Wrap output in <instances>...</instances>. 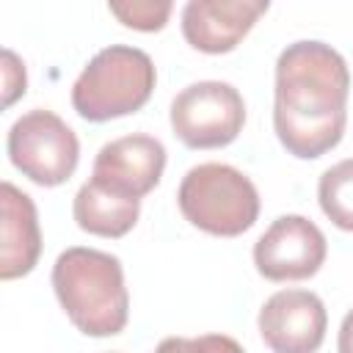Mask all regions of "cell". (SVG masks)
I'll return each mask as SVG.
<instances>
[{"label": "cell", "instance_id": "obj_1", "mask_svg": "<svg viewBox=\"0 0 353 353\" xmlns=\"http://www.w3.org/2000/svg\"><path fill=\"white\" fill-rule=\"evenodd\" d=\"M350 72L345 58L323 41H295L276 61L273 127L281 146L314 160L342 141L347 121Z\"/></svg>", "mask_w": 353, "mask_h": 353}, {"label": "cell", "instance_id": "obj_2", "mask_svg": "<svg viewBox=\"0 0 353 353\" xmlns=\"http://www.w3.org/2000/svg\"><path fill=\"white\" fill-rule=\"evenodd\" d=\"M52 290L85 336H116L130 317V295L119 256L97 248L72 245L52 265Z\"/></svg>", "mask_w": 353, "mask_h": 353}, {"label": "cell", "instance_id": "obj_3", "mask_svg": "<svg viewBox=\"0 0 353 353\" xmlns=\"http://www.w3.org/2000/svg\"><path fill=\"white\" fill-rule=\"evenodd\" d=\"M152 58L127 44L99 50L72 85V105L88 121H110L141 110L154 91Z\"/></svg>", "mask_w": 353, "mask_h": 353}, {"label": "cell", "instance_id": "obj_4", "mask_svg": "<svg viewBox=\"0 0 353 353\" xmlns=\"http://www.w3.org/2000/svg\"><path fill=\"white\" fill-rule=\"evenodd\" d=\"M176 201L185 221L215 237H237L248 232L259 215L254 182L226 163H201L190 168L182 176Z\"/></svg>", "mask_w": 353, "mask_h": 353}, {"label": "cell", "instance_id": "obj_5", "mask_svg": "<svg viewBox=\"0 0 353 353\" xmlns=\"http://www.w3.org/2000/svg\"><path fill=\"white\" fill-rule=\"evenodd\" d=\"M6 149L14 168L41 188L63 185L80 160L74 130L61 116L41 108L28 110L11 124Z\"/></svg>", "mask_w": 353, "mask_h": 353}, {"label": "cell", "instance_id": "obj_6", "mask_svg": "<svg viewBox=\"0 0 353 353\" xmlns=\"http://www.w3.org/2000/svg\"><path fill=\"white\" fill-rule=\"evenodd\" d=\"M245 124L240 91L221 80H201L176 94L171 102L174 135L190 149H218L232 143Z\"/></svg>", "mask_w": 353, "mask_h": 353}, {"label": "cell", "instance_id": "obj_7", "mask_svg": "<svg viewBox=\"0 0 353 353\" xmlns=\"http://www.w3.org/2000/svg\"><path fill=\"white\" fill-rule=\"evenodd\" d=\"M325 234L303 215H281L254 245V265L270 281H301L325 262Z\"/></svg>", "mask_w": 353, "mask_h": 353}, {"label": "cell", "instance_id": "obj_8", "mask_svg": "<svg viewBox=\"0 0 353 353\" xmlns=\"http://www.w3.org/2000/svg\"><path fill=\"white\" fill-rule=\"evenodd\" d=\"M328 314L309 290H279L259 312L262 342L276 353H312L323 345Z\"/></svg>", "mask_w": 353, "mask_h": 353}, {"label": "cell", "instance_id": "obj_9", "mask_svg": "<svg viewBox=\"0 0 353 353\" xmlns=\"http://www.w3.org/2000/svg\"><path fill=\"white\" fill-rule=\"evenodd\" d=\"M268 8L270 0H188L182 8V36L207 55L232 52Z\"/></svg>", "mask_w": 353, "mask_h": 353}, {"label": "cell", "instance_id": "obj_10", "mask_svg": "<svg viewBox=\"0 0 353 353\" xmlns=\"http://www.w3.org/2000/svg\"><path fill=\"white\" fill-rule=\"evenodd\" d=\"M165 168V146L152 135H124L97 152L91 176L124 196H146L154 190Z\"/></svg>", "mask_w": 353, "mask_h": 353}, {"label": "cell", "instance_id": "obj_11", "mask_svg": "<svg viewBox=\"0 0 353 353\" xmlns=\"http://www.w3.org/2000/svg\"><path fill=\"white\" fill-rule=\"evenodd\" d=\"M3 248H0V279L11 281L28 276L41 254V232L36 204L17 185L3 182Z\"/></svg>", "mask_w": 353, "mask_h": 353}, {"label": "cell", "instance_id": "obj_12", "mask_svg": "<svg viewBox=\"0 0 353 353\" xmlns=\"http://www.w3.org/2000/svg\"><path fill=\"white\" fill-rule=\"evenodd\" d=\"M72 212H74L77 226L88 234L124 237L141 215V199L116 193L91 176L88 182L80 185Z\"/></svg>", "mask_w": 353, "mask_h": 353}, {"label": "cell", "instance_id": "obj_13", "mask_svg": "<svg viewBox=\"0 0 353 353\" xmlns=\"http://www.w3.org/2000/svg\"><path fill=\"white\" fill-rule=\"evenodd\" d=\"M317 199L325 218L334 226L353 232V157L339 160L336 165L323 171L317 185Z\"/></svg>", "mask_w": 353, "mask_h": 353}, {"label": "cell", "instance_id": "obj_14", "mask_svg": "<svg viewBox=\"0 0 353 353\" xmlns=\"http://www.w3.org/2000/svg\"><path fill=\"white\" fill-rule=\"evenodd\" d=\"M108 8L124 28L154 33L165 28L174 0H108Z\"/></svg>", "mask_w": 353, "mask_h": 353}, {"label": "cell", "instance_id": "obj_15", "mask_svg": "<svg viewBox=\"0 0 353 353\" xmlns=\"http://www.w3.org/2000/svg\"><path fill=\"white\" fill-rule=\"evenodd\" d=\"M339 350L342 353H353V309L342 320V328H339Z\"/></svg>", "mask_w": 353, "mask_h": 353}]
</instances>
